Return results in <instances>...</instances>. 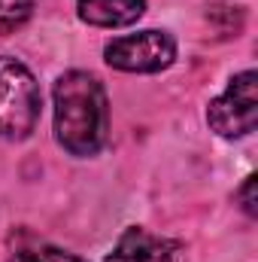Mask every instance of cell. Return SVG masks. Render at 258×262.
Instances as JSON below:
<instances>
[{
	"label": "cell",
	"instance_id": "cell-2",
	"mask_svg": "<svg viewBox=\"0 0 258 262\" xmlns=\"http://www.w3.org/2000/svg\"><path fill=\"white\" fill-rule=\"evenodd\" d=\"M40 107L43 95L34 73L18 58L0 55V137L24 140L37 128Z\"/></svg>",
	"mask_w": 258,
	"mask_h": 262
},
{
	"label": "cell",
	"instance_id": "cell-9",
	"mask_svg": "<svg viewBox=\"0 0 258 262\" xmlns=\"http://www.w3.org/2000/svg\"><path fill=\"white\" fill-rule=\"evenodd\" d=\"M240 201H243V210H246L249 216L258 213V207H255V177H246V183H243V189H240Z\"/></svg>",
	"mask_w": 258,
	"mask_h": 262
},
{
	"label": "cell",
	"instance_id": "cell-3",
	"mask_svg": "<svg viewBox=\"0 0 258 262\" xmlns=\"http://www.w3.org/2000/svg\"><path fill=\"white\" fill-rule=\"evenodd\" d=\"M207 122L219 137H246L258 125V76L255 70L237 73L228 89L210 101L207 107Z\"/></svg>",
	"mask_w": 258,
	"mask_h": 262
},
{
	"label": "cell",
	"instance_id": "cell-4",
	"mask_svg": "<svg viewBox=\"0 0 258 262\" xmlns=\"http://www.w3.org/2000/svg\"><path fill=\"white\" fill-rule=\"evenodd\" d=\"M104 58L107 64L125 73H158L164 67L173 64L176 58V43L167 31H137L116 37L104 46Z\"/></svg>",
	"mask_w": 258,
	"mask_h": 262
},
{
	"label": "cell",
	"instance_id": "cell-8",
	"mask_svg": "<svg viewBox=\"0 0 258 262\" xmlns=\"http://www.w3.org/2000/svg\"><path fill=\"white\" fill-rule=\"evenodd\" d=\"M9 262H88V259L73 256V253L58 250V247H34V250H21V253H15Z\"/></svg>",
	"mask_w": 258,
	"mask_h": 262
},
{
	"label": "cell",
	"instance_id": "cell-5",
	"mask_svg": "<svg viewBox=\"0 0 258 262\" xmlns=\"http://www.w3.org/2000/svg\"><path fill=\"white\" fill-rule=\"evenodd\" d=\"M107 262H176V244L146 232L143 226H131L116 241Z\"/></svg>",
	"mask_w": 258,
	"mask_h": 262
},
{
	"label": "cell",
	"instance_id": "cell-1",
	"mask_svg": "<svg viewBox=\"0 0 258 262\" xmlns=\"http://www.w3.org/2000/svg\"><path fill=\"white\" fill-rule=\"evenodd\" d=\"M110 134V104L97 76L70 70L55 82V137L70 156H94Z\"/></svg>",
	"mask_w": 258,
	"mask_h": 262
},
{
	"label": "cell",
	"instance_id": "cell-7",
	"mask_svg": "<svg viewBox=\"0 0 258 262\" xmlns=\"http://www.w3.org/2000/svg\"><path fill=\"white\" fill-rule=\"evenodd\" d=\"M34 12V0H0V34L21 28Z\"/></svg>",
	"mask_w": 258,
	"mask_h": 262
},
{
	"label": "cell",
	"instance_id": "cell-6",
	"mask_svg": "<svg viewBox=\"0 0 258 262\" xmlns=\"http://www.w3.org/2000/svg\"><path fill=\"white\" fill-rule=\"evenodd\" d=\"M76 9L94 28H125L146 12V0H76Z\"/></svg>",
	"mask_w": 258,
	"mask_h": 262
}]
</instances>
